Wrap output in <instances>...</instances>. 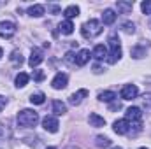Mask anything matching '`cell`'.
Listing matches in <instances>:
<instances>
[{"label": "cell", "instance_id": "31", "mask_svg": "<svg viewBox=\"0 0 151 149\" xmlns=\"http://www.w3.org/2000/svg\"><path fill=\"white\" fill-rule=\"evenodd\" d=\"M93 72H95V74H100V72H102V69H100L99 65H95V67H93Z\"/></svg>", "mask_w": 151, "mask_h": 149}, {"label": "cell", "instance_id": "29", "mask_svg": "<svg viewBox=\"0 0 151 149\" xmlns=\"http://www.w3.org/2000/svg\"><path fill=\"white\" fill-rule=\"evenodd\" d=\"M34 79H35V81H42V79H44V72H42V70H35V72H34Z\"/></svg>", "mask_w": 151, "mask_h": 149}, {"label": "cell", "instance_id": "5", "mask_svg": "<svg viewBox=\"0 0 151 149\" xmlns=\"http://www.w3.org/2000/svg\"><path fill=\"white\" fill-rule=\"evenodd\" d=\"M16 34V25L12 21H0V37L11 39Z\"/></svg>", "mask_w": 151, "mask_h": 149}, {"label": "cell", "instance_id": "6", "mask_svg": "<svg viewBox=\"0 0 151 149\" xmlns=\"http://www.w3.org/2000/svg\"><path fill=\"white\" fill-rule=\"evenodd\" d=\"M42 126H44L46 132H49V133H56L60 123H58V119H56L55 116H46V117L42 119Z\"/></svg>", "mask_w": 151, "mask_h": 149}, {"label": "cell", "instance_id": "22", "mask_svg": "<svg viewBox=\"0 0 151 149\" xmlns=\"http://www.w3.org/2000/svg\"><path fill=\"white\" fill-rule=\"evenodd\" d=\"M99 100L100 102H113V100H116V93L114 91H102V93H99Z\"/></svg>", "mask_w": 151, "mask_h": 149}, {"label": "cell", "instance_id": "25", "mask_svg": "<svg viewBox=\"0 0 151 149\" xmlns=\"http://www.w3.org/2000/svg\"><path fill=\"white\" fill-rule=\"evenodd\" d=\"M11 63L16 65V67H19V65L23 63V56H21L19 51H12V53H11Z\"/></svg>", "mask_w": 151, "mask_h": 149}, {"label": "cell", "instance_id": "30", "mask_svg": "<svg viewBox=\"0 0 151 149\" xmlns=\"http://www.w3.org/2000/svg\"><path fill=\"white\" fill-rule=\"evenodd\" d=\"M5 105H7V98H5V97H2V95H0V112H2V109H4V107H5Z\"/></svg>", "mask_w": 151, "mask_h": 149}, {"label": "cell", "instance_id": "34", "mask_svg": "<svg viewBox=\"0 0 151 149\" xmlns=\"http://www.w3.org/2000/svg\"><path fill=\"white\" fill-rule=\"evenodd\" d=\"M2 56H4V51H2V47H0V58H2Z\"/></svg>", "mask_w": 151, "mask_h": 149}, {"label": "cell", "instance_id": "7", "mask_svg": "<svg viewBox=\"0 0 151 149\" xmlns=\"http://www.w3.org/2000/svg\"><path fill=\"white\" fill-rule=\"evenodd\" d=\"M137 95H139V88L135 84H127L121 90V98L123 100H134Z\"/></svg>", "mask_w": 151, "mask_h": 149}, {"label": "cell", "instance_id": "3", "mask_svg": "<svg viewBox=\"0 0 151 149\" xmlns=\"http://www.w3.org/2000/svg\"><path fill=\"white\" fill-rule=\"evenodd\" d=\"M125 119H127V123L130 125V128H134L135 132H141V128H142V112H141L139 107H130V109H127Z\"/></svg>", "mask_w": 151, "mask_h": 149}, {"label": "cell", "instance_id": "35", "mask_svg": "<svg viewBox=\"0 0 151 149\" xmlns=\"http://www.w3.org/2000/svg\"><path fill=\"white\" fill-rule=\"evenodd\" d=\"M113 149H123V148H118V146H116V148H113Z\"/></svg>", "mask_w": 151, "mask_h": 149}, {"label": "cell", "instance_id": "16", "mask_svg": "<svg viewBox=\"0 0 151 149\" xmlns=\"http://www.w3.org/2000/svg\"><path fill=\"white\" fill-rule=\"evenodd\" d=\"M58 30H60L63 35H70V34L74 32V23L69 21V19H65V21H62V23L58 25Z\"/></svg>", "mask_w": 151, "mask_h": 149}, {"label": "cell", "instance_id": "18", "mask_svg": "<svg viewBox=\"0 0 151 149\" xmlns=\"http://www.w3.org/2000/svg\"><path fill=\"white\" fill-rule=\"evenodd\" d=\"M63 16H65V19H72V18H77L79 16V7L77 5H69V7H65V11H63Z\"/></svg>", "mask_w": 151, "mask_h": 149}, {"label": "cell", "instance_id": "11", "mask_svg": "<svg viewBox=\"0 0 151 149\" xmlns=\"http://www.w3.org/2000/svg\"><path fill=\"white\" fill-rule=\"evenodd\" d=\"M86 97H88V90H84V88H83V90H77L76 93L70 95L69 102H70L72 105H79V104L83 102V98H86Z\"/></svg>", "mask_w": 151, "mask_h": 149}, {"label": "cell", "instance_id": "27", "mask_svg": "<svg viewBox=\"0 0 151 149\" xmlns=\"http://www.w3.org/2000/svg\"><path fill=\"white\" fill-rule=\"evenodd\" d=\"M121 30H123L125 34H135V25L130 23V21H127V23L121 25Z\"/></svg>", "mask_w": 151, "mask_h": 149}, {"label": "cell", "instance_id": "15", "mask_svg": "<svg viewBox=\"0 0 151 149\" xmlns=\"http://www.w3.org/2000/svg\"><path fill=\"white\" fill-rule=\"evenodd\" d=\"M116 18H118V14L114 12L113 9H106L102 12V23L104 25H113L114 21H116Z\"/></svg>", "mask_w": 151, "mask_h": 149}, {"label": "cell", "instance_id": "19", "mask_svg": "<svg viewBox=\"0 0 151 149\" xmlns=\"http://www.w3.org/2000/svg\"><path fill=\"white\" fill-rule=\"evenodd\" d=\"M28 79H30V75H28V74L19 72V74L16 75V79H14V84H16L18 88H23V86H27V84H28Z\"/></svg>", "mask_w": 151, "mask_h": 149}, {"label": "cell", "instance_id": "21", "mask_svg": "<svg viewBox=\"0 0 151 149\" xmlns=\"http://www.w3.org/2000/svg\"><path fill=\"white\" fill-rule=\"evenodd\" d=\"M95 146L97 148H109L111 146V139H107L104 135H97L95 137Z\"/></svg>", "mask_w": 151, "mask_h": 149}, {"label": "cell", "instance_id": "8", "mask_svg": "<svg viewBox=\"0 0 151 149\" xmlns=\"http://www.w3.org/2000/svg\"><path fill=\"white\" fill-rule=\"evenodd\" d=\"M67 82H69V77L67 74H56L53 77V81H51V86L55 88V90H63V88H67Z\"/></svg>", "mask_w": 151, "mask_h": 149}, {"label": "cell", "instance_id": "28", "mask_svg": "<svg viewBox=\"0 0 151 149\" xmlns=\"http://www.w3.org/2000/svg\"><path fill=\"white\" fill-rule=\"evenodd\" d=\"M141 9H142V12H144V14H151V0L142 2V4H141Z\"/></svg>", "mask_w": 151, "mask_h": 149}, {"label": "cell", "instance_id": "32", "mask_svg": "<svg viewBox=\"0 0 151 149\" xmlns=\"http://www.w3.org/2000/svg\"><path fill=\"white\" fill-rule=\"evenodd\" d=\"M119 107H121V105H119V104H116V102H114V104H111V109H113V111L119 109Z\"/></svg>", "mask_w": 151, "mask_h": 149}, {"label": "cell", "instance_id": "17", "mask_svg": "<svg viewBox=\"0 0 151 149\" xmlns=\"http://www.w3.org/2000/svg\"><path fill=\"white\" fill-rule=\"evenodd\" d=\"M44 12H46V9H44V5H32V7H28V16H32V18H40V16H44Z\"/></svg>", "mask_w": 151, "mask_h": 149}, {"label": "cell", "instance_id": "26", "mask_svg": "<svg viewBox=\"0 0 151 149\" xmlns=\"http://www.w3.org/2000/svg\"><path fill=\"white\" fill-rule=\"evenodd\" d=\"M44 100H46L44 93H32V95H30V102H32L34 105H40V104H44Z\"/></svg>", "mask_w": 151, "mask_h": 149}, {"label": "cell", "instance_id": "37", "mask_svg": "<svg viewBox=\"0 0 151 149\" xmlns=\"http://www.w3.org/2000/svg\"><path fill=\"white\" fill-rule=\"evenodd\" d=\"M139 149H148V148H139Z\"/></svg>", "mask_w": 151, "mask_h": 149}, {"label": "cell", "instance_id": "13", "mask_svg": "<svg viewBox=\"0 0 151 149\" xmlns=\"http://www.w3.org/2000/svg\"><path fill=\"white\" fill-rule=\"evenodd\" d=\"M90 56H91V53H90L88 49H81V51L76 54V65H79V67L86 65V63L90 62Z\"/></svg>", "mask_w": 151, "mask_h": 149}, {"label": "cell", "instance_id": "1", "mask_svg": "<svg viewBox=\"0 0 151 149\" xmlns=\"http://www.w3.org/2000/svg\"><path fill=\"white\" fill-rule=\"evenodd\" d=\"M39 123V114L32 109H23L18 112V126L21 128H32Z\"/></svg>", "mask_w": 151, "mask_h": 149}, {"label": "cell", "instance_id": "33", "mask_svg": "<svg viewBox=\"0 0 151 149\" xmlns=\"http://www.w3.org/2000/svg\"><path fill=\"white\" fill-rule=\"evenodd\" d=\"M4 135H5V132H4V128H2V125H0V140L4 139Z\"/></svg>", "mask_w": 151, "mask_h": 149}, {"label": "cell", "instance_id": "36", "mask_svg": "<svg viewBox=\"0 0 151 149\" xmlns=\"http://www.w3.org/2000/svg\"><path fill=\"white\" fill-rule=\"evenodd\" d=\"M46 149H56V148H46Z\"/></svg>", "mask_w": 151, "mask_h": 149}, {"label": "cell", "instance_id": "24", "mask_svg": "<svg viewBox=\"0 0 151 149\" xmlns=\"http://www.w3.org/2000/svg\"><path fill=\"white\" fill-rule=\"evenodd\" d=\"M132 56H134L135 60H141V58L146 56V49L141 47V46H135V47H132Z\"/></svg>", "mask_w": 151, "mask_h": 149}, {"label": "cell", "instance_id": "2", "mask_svg": "<svg viewBox=\"0 0 151 149\" xmlns=\"http://www.w3.org/2000/svg\"><path fill=\"white\" fill-rule=\"evenodd\" d=\"M102 34V23L97 19H90L86 23H83L81 27V35L84 39H95Z\"/></svg>", "mask_w": 151, "mask_h": 149}, {"label": "cell", "instance_id": "9", "mask_svg": "<svg viewBox=\"0 0 151 149\" xmlns=\"http://www.w3.org/2000/svg\"><path fill=\"white\" fill-rule=\"evenodd\" d=\"M42 60H44V54H42V51L40 49H32V53H30V58H28V65L34 69V67H39L40 63H42Z\"/></svg>", "mask_w": 151, "mask_h": 149}, {"label": "cell", "instance_id": "23", "mask_svg": "<svg viewBox=\"0 0 151 149\" xmlns=\"http://www.w3.org/2000/svg\"><path fill=\"white\" fill-rule=\"evenodd\" d=\"M116 5H118V11H121L123 14H127V12H130L134 9V4L132 2H118Z\"/></svg>", "mask_w": 151, "mask_h": 149}, {"label": "cell", "instance_id": "10", "mask_svg": "<svg viewBox=\"0 0 151 149\" xmlns=\"http://www.w3.org/2000/svg\"><path fill=\"white\" fill-rule=\"evenodd\" d=\"M113 130L118 133V135H125V133H128V130H130V125L127 123V119H118V121H114Z\"/></svg>", "mask_w": 151, "mask_h": 149}, {"label": "cell", "instance_id": "12", "mask_svg": "<svg viewBox=\"0 0 151 149\" xmlns=\"http://www.w3.org/2000/svg\"><path fill=\"white\" fill-rule=\"evenodd\" d=\"M91 56H95L97 60H107V47L104 44H97L91 51Z\"/></svg>", "mask_w": 151, "mask_h": 149}, {"label": "cell", "instance_id": "20", "mask_svg": "<svg viewBox=\"0 0 151 149\" xmlns=\"http://www.w3.org/2000/svg\"><path fill=\"white\" fill-rule=\"evenodd\" d=\"M53 112H55L56 116H63V114L67 112V105H65L63 102H60V100H55V102H53Z\"/></svg>", "mask_w": 151, "mask_h": 149}, {"label": "cell", "instance_id": "14", "mask_svg": "<svg viewBox=\"0 0 151 149\" xmlns=\"http://www.w3.org/2000/svg\"><path fill=\"white\" fill-rule=\"evenodd\" d=\"M88 121H90V126H95V128H100V126H106V119H104L102 116H99V114H95V112H91V114H90V117H88Z\"/></svg>", "mask_w": 151, "mask_h": 149}, {"label": "cell", "instance_id": "4", "mask_svg": "<svg viewBox=\"0 0 151 149\" xmlns=\"http://www.w3.org/2000/svg\"><path fill=\"white\" fill-rule=\"evenodd\" d=\"M109 47H111V51L107 53V62L111 65H114L121 58V44H119V39L116 37V35L109 37Z\"/></svg>", "mask_w": 151, "mask_h": 149}]
</instances>
